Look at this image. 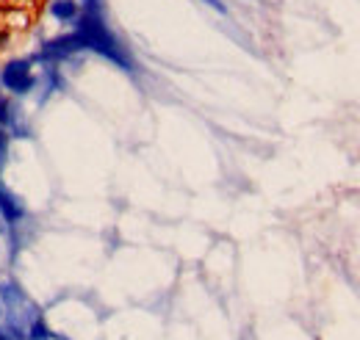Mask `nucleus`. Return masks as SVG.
<instances>
[{
    "label": "nucleus",
    "mask_w": 360,
    "mask_h": 340,
    "mask_svg": "<svg viewBox=\"0 0 360 340\" xmlns=\"http://www.w3.org/2000/svg\"><path fill=\"white\" fill-rule=\"evenodd\" d=\"M75 34L84 39L89 53L103 55L105 61L117 64L125 72H136V61L131 50L117 39V34L105 25L103 8H81V17L75 20Z\"/></svg>",
    "instance_id": "1"
},
{
    "label": "nucleus",
    "mask_w": 360,
    "mask_h": 340,
    "mask_svg": "<svg viewBox=\"0 0 360 340\" xmlns=\"http://www.w3.org/2000/svg\"><path fill=\"white\" fill-rule=\"evenodd\" d=\"M37 84H39V78H37V72H34L31 58H11V61H6L3 70H0V86H3L8 94H14V97L31 94V91L37 89Z\"/></svg>",
    "instance_id": "2"
},
{
    "label": "nucleus",
    "mask_w": 360,
    "mask_h": 340,
    "mask_svg": "<svg viewBox=\"0 0 360 340\" xmlns=\"http://www.w3.org/2000/svg\"><path fill=\"white\" fill-rule=\"evenodd\" d=\"M0 216L6 218V224H17L25 216V208L20 205V200L6 185H0Z\"/></svg>",
    "instance_id": "3"
},
{
    "label": "nucleus",
    "mask_w": 360,
    "mask_h": 340,
    "mask_svg": "<svg viewBox=\"0 0 360 340\" xmlns=\"http://www.w3.org/2000/svg\"><path fill=\"white\" fill-rule=\"evenodd\" d=\"M50 17L64 22V25H72L81 17V3L78 0H53L50 3Z\"/></svg>",
    "instance_id": "4"
},
{
    "label": "nucleus",
    "mask_w": 360,
    "mask_h": 340,
    "mask_svg": "<svg viewBox=\"0 0 360 340\" xmlns=\"http://www.w3.org/2000/svg\"><path fill=\"white\" fill-rule=\"evenodd\" d=\"M0 128L8 130V136H25V130L17 125V111L11 108V100L0 91Z\"/></svg>",
    "instance_id": "5"
},
{
    "label": "nucleus",
    "mask_w": 360,
    "mask_h": 340,
    "mask_svg": "<svg viewBox=\"0 0 360 340\" xmlns=\"http://www.w3.org/2000/svg\"><path fill=\"white\" fill-rule=\"evenodd\" d=\"M50 329H47V324L37 315L34 321H31V327H28V340H50Z\"/></svg>",
    "instance_id": "6"
},
{
    "label": "nucleus",
    "mask_w": 360,
    "mask_h": 340,
    "mask_svg": "<svg viewBox=\"0 0 360 340\" xmlns=\"http://www.w3.org/2000/svg\"><path fill=\"white\" fill-rule=\"evenodd\" d=\"M8 138H11V136H8V130L0 128V164L6 161V152H8Z\"/></svg>",
    "instance_id": "7"
},
{
    "label": "nucleus",
    "mask_w": 360,
    "mask_h": 340,
    "mask_svg": "<svg viewBox=\"0 0 360 340\" xmlns=\"http://www.w3.org/2000/svg\"><path fill=\"white\" fill-rule=\"evenodd\" d=\"M81 8H103V0H81Z\"/></svg>",
    "instance_id": "8"
},
{
    "label": "nucleus",
    "mask_w": 360,
    "mask_h": 340,
    "mask_svg": "<svg viewBox=\"0 0 360 340\" xmlns=\"http://www.w3.org/2000/svg\"><path fill=\"white\" fill-rule=\"evenodd\" d=\"M202 3H208L211 8H217V11H222V14H225V11H227V8H225V3H222V0H202Z\"/></svg>",
    "instance_id": "9"
},
{
    "label": "nucleus",
    "mask_w": 360,
    "mask_h": 340,
    "mask_svg": "<svg viewBox=\"0 0 360 340\" xmlns=\"http://www.w3.org/2000/svg\"><path fill=\"white\" fill-rule=\"evenodd\" d=\"M8 42V34L6 31H0V50H3V44Z\"/></svg>",
    "instance_id": "10"
}]
</instances>
